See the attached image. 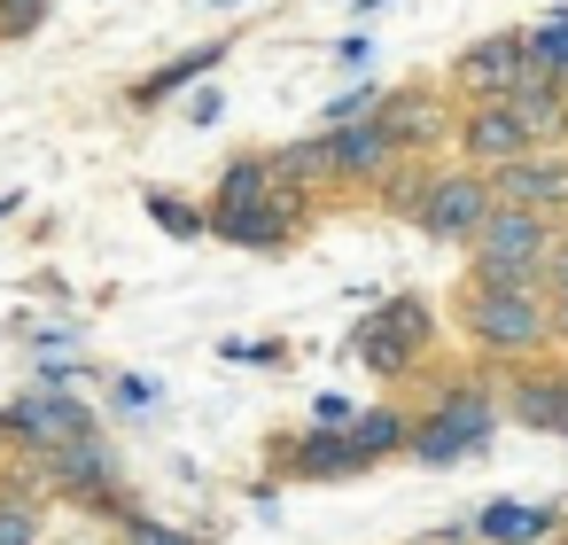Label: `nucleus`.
<instances>
[{"label": "nucleus", "instance_id": "nucleus-20", "mask_svg": "<svg viewBox=\"0 0 568 545\" xmlns=\"http://www.w3.org/2000/svg\"><path fill=\"white\" fill-rule=\"evenodd\" d=\"M211 63H219V48H195V55L164 63V79H149V87H141V102H156V94H180V87H187V79H203Z\"/></svg>", "mask_w": 568, "mask_h": 545}, {"label": "nucleus", "instance_id": "nucleus-6", "mask_svg": "<svg viewBox=\"0 0 568 545\" xmlns=\"http://www.w3.org/2000/svg\"><path fill=\"white\" fill-rule=\"evenodd\" d=\"M48 491L55 498H71V506H87V514H133L125 506V491H118V460H110V444L102 436H79V444H55L48 452Z\"/></svg>", "mask_w": 568, "mask_h": 545}, {"label": "nucleus", "instance_id": "nucleus-9", "mask_svg": "<svg viewBox=\"0 0 568 545\" xmlns=\"http://www.w3.org/2000/svg\"><path fill=\"white\" fill-rule=\"evenodd\" d=\"M452 141H459V157H467L475 172H506V164L537 157V133L521 125V110H514V102H467Z\"/></svg>", "mask_w": 568, "mask_h": 545}, {"label": "nucleus", "instance_id": "nucleus-28", "mask_svg": "<svg viewBox=\"0 0 568 545\" xmlns=\"http://www.w3.org/2000/svg\"><path fill=\"white\" fill-rule=\"evenodd\" d=\"M552 545H568V537H552Z\"/></svg>", "mask_w": 568, "mask_h": 545}, {"label": "nucleus", "instance_id": "nucleus-8", "mask_svg": "<svg viewBox=\"0 0 568 545\" xmlns=\"http://www.w3.org/2000/svg\"><path fill=\"white\" fill-rule=\"evenodd\" d=\"M428 335H436L428 304H420V296H389V304L351 335V351L366 359V374H405V366L428 351Z\"/></svg>", "mask_w": 568, "mask_h": 545}, {"label": "nucleus", "instance_id": "nucleus-29", "mask_svg": "<svg viewBox=\"0 0 568 545\" xmlns=\"http://www.w3.org/2000/svg\"><path fill=\"white\" fill-rule=\"evenodd\" d=\"M0 436H9V428H0Z\"/></svg>", "mask_w": 568, "mask_h": 545}, {"label": "nucleus", "instance_id": "nucleus-25", "mask_svg": "<svg viewBox=\"0 0 568 545\" xmlns=\"http://www.w3.org/2000/svg\"><path fill=\"white\" fill-rule=\"evenodd\" d=\"M545 289H552V296H568V234H560V242H552V258H545Z\"/></svg>", "mask_w": 568, "mask_h": 545}, {"label": "nucleus", "instance_id": "nucleus-1", "mask_svg": "<svg viewBox=\"0 0 568 545\" xmlns=\"http://www.w3.org/2000/svg\"><path fill=\"white\" fill-rule=\"evenodd\" d=\"M552 219L545 211H521V203H490V219L475 226V265L467 281L475 289H545V258H552ZM552 296V289H545Z\"/></svg>", "mask_w": 568, "mask_h": 545}, {"label": "nucleus", "instance_id": "nucleus-12", "mask_svg": "<svg viewBox=\"0 0 568 545\" xmlns=\"http://www.w3.org/2000/svg\"><path fill=\"white\" fill-rule=\"evenodd\" d=\"M498 405H506L521 428H537V436H568V366H529V374H514Z\"/></svg>", "mask_w": 568, "mask_h": 545}, {"label": "nucleus", "instance_id": "nucleus-26", "mask_svg": "<svg viewBox=\"0 0 568 545\" xmlns=\"http://www.w3.org/2000/svg\"><path fill=\"white\" fill-rule=\"evenodd\" d=\"M552 343L568 351V296H552Z\"/></svg>", "mask_w": 568, "mask_h": 545}, {"label": "nucleus", "instance_id": "nucleus-13", "mask_svg": "<svg viewBox=\"0 0 568 545\" xmlns=\"http://www.w3.org/2000/svg\"><path fill=\"white\" fill-rule=\"evenodd\" d=\"M382 125H389V141H397V157H420V149H436V141H452L459 125L444 118V102L436 94H382V110H374Z\"/></svg>", "mask_w": 568, "mask_h": 545}, {"label": "nucleus", "instance_id": "nucleus-15", "mask_svg": "<svg viewBox=\"0 0 568 545\" xmlns=\"http://www.w3.org/2000/svg\"><path fill=\"white\" fill-rule=\"evenodd\" d=\"M211 234H219V242H234V250H281V242L296 234V203H265V211H226V219H211Z\"/></svg>", "mask_w": 568, "mask_h": 545}, {"label": "nucleus", "instance_id": "nucleus-4", "mask_svg": "<svg viewBox=\"0 0 568 545\" xmlns=\"http://www.w3.org/2000/svg\"><path fill=\"white\" fill-rule=\"evenodd\" d=\"M0 428H9V444H17V452H32V460H48L55 444L102 436V428H94V413H87L63 382H40V390H24L17 405H0Z\"/></svg>", "mask_w": 568, "mask_h": 545}, {"label": "nucleus", "instance_id": "nucleus-18", "mask_svg": "<svg viewBox=\"0 0 568 545\" xmlns=\"http://www.w3.org/2000/svg\"><path fill=\"white\" fill-rule=\"evenodd\" d=\"M351 444H358V467H374V460H389V452H413V421H405L397 405H374V413L351 421Z\"/></svg>", "mask_w": 568, "mask_h": 545}, {"label": "nucleus", "instance_id": "nucleus-2", "mask_svg": "<svg viewBox=\"0 0 568 545\" xmlns=\"http://www.w3.org/2000/svg\"><path fill=\"white\" fill-rule=\"evenodd\" d=\"M459 320H467L483 359H537L552 343V296L545 289H475L467 281Z\"/></svg>", "mask_w": 568, "mask_h": 545}, {"label": "nucleus", "instance_id": "nucleus-23", "mask_svg": "<svg viewBox=\"0 0 568 545\" xmlns=\"http://www.w3.org/2000/svg\"><path fill=\"white\" fill-rule=\"evenodd\" d=\"M48 24V0H0V40H32Z\"/></svg>", "mask_w": 568, "mask_h": 545}, {"label": "nucleus", "instance_id": "nucleus-5", "mask_svg": "<svg viewBox=\"0 0 568 545\" xmlns=\"http://www.w3.org/2000/svg\"><path fill=\"white\" fill-rule=\"evenodd\" d=\"M537 71H545V63H537V40H529V32H490V40H475V48L452 63V79H459L467 102H514Z\"/></svg>", "mask_w": 568, "mask_h": 545}, {"label": "nucleus", "instance_id": "nucleus-14", "mask_svg": "<svg viewBox=\"0 0 568 545\" xmlns=\"http://www.w3.org/2000/svg\"><path fill=\"white\" fill-rule=\"evenodd\" d=\"M475 529L490 537V545H552L568 522H560V506H521V498H490L483 514H475Z\"/></svg>", "mask_w": 568, "mask_h": 545}, {"label": "nucleus", "instance_id": "nucleus-27", "mask_svg": "<svg viewBox=\"0 0 568 545\" xmlns=\"http://www.w3.org/2000/svg\"><path fill=\"white\" fill-rule=\"evenodd\" d=\"M219 9H242V0H219Z\"/></svg>", "mask_w": 568, "mask_h": 545}, {"label": "nucleus", "instance_id": "nucleus-19", "mask_svg": "<svg viewBox=\"0 0 568 545\" xmlns=\"http://www.w3.org/2000/svg\"><path fill=\"white\" fill-rule=\"evenodd\" d=\"M529 40H537V63H545V71L568 87V9H552V17H545Z\"/></svg>", "mask_w": 568, "mask_h": 545}, {"label": "nucleus", "instance_id": "nucleus-10", "mask_svg": "<svg viewBox=\"0 0 568 545\" xmlns=\"http://www.w3.org/2000/svg\"><path fill=\"white\" fill-rule=\"evenodd\" d=\"M327 157H335V188H382L397 164V141L382 118H351V125H327Z\"/></svg>", "mask_w": 568, "mask_h": 545}, {"label": "nucleus", "instance_id": "nucleus-17", "mask_svg": "<svg viewBox=\"0 0 568 545\" xmlns=\"http://www.w3.org/2000/svg\"><path fill=\"white\" fill-rule=\"evenodd\" d=\"M288 467L312 475V483H335V475H358V444H351V428H312V436L288 452Z\"/></svg>", "mask_w": 568, "mask_h": 545}, {"label": "nucleus", "instance_id": "nucleus-11", "mask_svg": "<svg viewBox=\"0 0 568 545\" xmlns=\"http://www.w3.org/2000/svg\"><path fill=\"white\" fill-rule=\"evenodd\" d=\"M490 195L498 203H521V211H545V219H568V157L537 149V157L490 172Z\"/></svg>", "mask_w": 568, "mask_h": 545}, {"label": "nucleus", "instance_id": "nucleus-7", "mask_svg": "<svg viewBox=\"0 0 568 545\" xmlns=\"http://www.w3.org/2000/svg\"><path fill=\"white\" fill-rule=\"evenodd\" d=\"M490 172H475V164H459V172H436L428 180V195H420V211H413V226L420 234H436V242H475V226L490 219Z\"/></svg>", "mask_w": 568, "mask_h": 545}, {"label": "nucleus", "instance_id": "nucleus-24", "mask_svg": "<svg viewBox=\"0 0 568 545\" xmlns=\"http://www.w3.org/2000/svg\"><path fill=\"white\" fill-rule=\"evenodd\" d=\"M149 219H156V226H164V234H180V242H187V234H203V226H211V219H195V211H187V203H172V195H149Z\"/></svg>", "mask_w": 568, "mask_h": 545}, {"label": "nucleus", "instance_id": "nucleus-3", "mask_svg": "<svg viewBox=\"0 0 568 545\" xmlns=\"http://www.w3.org/2000/svg\"><path fill=\"white\" fill-rule=\"evenodd\" d=\"M498 397L483 390V382H452L420 421H413V460L420 467H452V460H467V452H483L490 436H498Z\"/></svg>", "mask_w": 568, "mask_h": 545}, {"label": "nucleus", "instance_id": "nucleus-21", "mask_svg": "<svg viewBox=\"0 0 568 545\" xmlns=\"http://www.w3.org/2000/svg\"><path fill=\"white\" fill-rule=\"evenodd\" d=\"M40 537V514L24 491H0V545H32Z\"/></svg>", "mask_w": 568, "mask_h": 545}, {"label": "nucleus", "instance_id": "nucleus-16", "mask_svg": "<svg viewBox=\"0 0 568 545\" xmlns=\"http://www.w3.org/2000/svg\"><path fill=\"white\" fill-rule=\"evenodd\" d=\"M514 110H521V125L537 133V149H560V141H568V87H560L552 71H537V79L514 94Z\"/></svg>", "mask_w": 568, "mask_h": 545}, {"label": "nucleus", "instance_id": "nucleus-22", "mask_svg": "<svg viewBox=\"0 0 568 545\" xmlns=\"http://www.w3.org/2000/svg\"><path fill=\"white\" fill-rule=\"evenodd\" d=\"M118 545H195V537L156 522V514H118Z\"/></svg>", "mask_w": 568, "mask_h": 545}]
</instances>
